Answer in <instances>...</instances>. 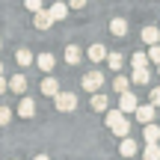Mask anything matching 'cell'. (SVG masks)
<instances>
[{"mask_svg":"<svg viewBox=\"0 0 160 160\" xmlns=\"http://www.w3.org/2000/svg\"><path fill=\"white\" fill-rule=\"evenodd\" d=\"M51 24H53V18H51V12H48V9H39V12H36V27H39V30H48Z\"/></svg>","mask_w":160,"mask_h":160,"instance_id":"obj_12","label":"cell"},{"mask_svg":"<svg viewBox=\"0 0 160 160\" xmlns=\"http://www.w3.org/2000/svg\"><path fill=\"white\" fill-rule=\"evenodd\" d=\"M0 77H3V62H0Z\"/></svg>","mask_w":160,"mask_h":160,"instance_id":"obj_32","label":"cell"},{"mask_svg":"<svg viewBox=\"0 0 160 160\" xmlns=\"http://www.w3.org/2000/svg\"><path fill=\"white\" fill-rule=\"evenodd\" d=\"M48 12H51L53 21H62V18L68 15V3H51V9H48Z\"/></svg>","mask_w":160,"mask_h":160,"instance_id":"obj_13","label":"cell"},{"mask_svg":"<svg viewBox=\"0 0 160 160\" xmlns=\"http://www.w3.org/2000/svg\"><path fill=\"white\" fill-rule=\"evenodd\" d=\"M15 59H18V65H24V68H27V65H30V62H33V53H30V51H27V48H21V51H18V53H15Z\"/></svg>","mask_w":160,"mask_h":160,"instance_id":"obj_22","label":"cell"},{"mask_svg":"<svg viewBox=\"0 0 160 160\" xmlns=\"http://www.w3.org/2000/svg\"><path fill=\"white\" fill-rule=\"evenodd\" d=\"M107 65H110L113 71H119V68H122V53H110V57H107Z\"/></svg>","mask_w":160,"mask_h":160,"instance_id":"obj_24","label":"cell"},{"mask_svg":"<svg viewBox=\"0 0 160 160\" xmlns=\"http://www.w3.org/2000/svg\"><path fill=\"white\" fill-rule=\"evenodd\" d=\"M145 128V142H157L160 139V125H142Z\"/></svg>","mask_w":160,"mask_h":160,"instance_id":"obj_21","label":"cell"},{"mask_svg":"<svg viewBox=\"0 0 160 160\" xmlns=\"http://www.w3.org/2000/svg\"><path fill=\"white\" fill-rule=\"evenodd\" d=\"M157 68H160V65H157Z\"/></svg>","mask_w":160,"mask_h":160,"instance_id":"obj_34","label":"cell"},{"mask_svg":"<svg viewBox=\"0 0 160 160\" xmlns=\"http://www.w3.org/2000/svg\"><path fill=\"white\" fill-rule=\"evenodd\" d=\"M80 59H83V53H80V48H77V45H68V48H65V62L77 65Z\"/></svg>","mask_w":160,"mask_h":160,"instance_id":"obj_17","label":"cell"},{"mask_svg":"<svg viewBox=\"0 0 160 160\" xmlns=\"http://www.w3.org/2000/svg\"><path fill=\"white\" fill-rule=\"evenodd\" d=\"M131 62H133V68H145V65H148V57H145L142 51H137V53H133V59H131Z\"/></svg>","mask_w":160,"mask_h":160,"instance_id":"obj_23","label":"cell"},{"mask_svg":"<svg viewBox=\"0 0 160 160\" xmlns=\"http://www.w3.org/2000/svg\"><path fill=\"white\" fill-rule=\"evenodd\" d=\"M24 6H27L30 12H39L42 9V0H24Z\"/></svg>","mask_w":160,"mask_h":160,"instance_id":"obj_27","label":"cell"},{"mask_svg":"<svg viewBox=\"0 0 160 160\" xmlns=\"http://www.w3.org/2000/svg\"><path fill=\"white\" fill-rule=\"evenodd\" d=\"M0 45H3V42H0Z\"/></svg>","mask_w":160,"mask_h":160,"instance_id":"obj_33","label":"cell"},{"mask_svg":"<svg viewBox=\"0 0 160 160\" xmlns=\"http://www.w3.org/2000/svg\"><path fill=\"white\" fill-rule=\"evenodd\" d=\"M36 62H39L42 71H51L53 65H57V59H53V53H39V59H36Z\"/></svg>","mask_w":160,"mask_h":160,"instance_id":"obj_18","label":"cell"},{"mask_svg":"<svg viewBox=\"0 0 160 160\" xmlns=\"http://www.w3.org/2000/svg\"><path fill=\"white\" fill-rule=\"evenodd\" d=\"M53 101H57L59 113H71V110H77V95H74V92H59Z\"/></svg>","mask_w":160,"mask_h":160,"instance_id":"obj_2","label":"cell"},{"mask_svg":"<svg viewBox=\"0 0 160 160\" xmlns=\"http://www.w3.org/2000/svg\"><path fill=\"white\" fill-rule=\"evenodd\" d=\"M137 107H139V101H137L133 92H122L119 95V110L122 113H137Z\"/></svg>","mask_w":160,"mask_h":160,"instance_id":"obj_3","label":"cell"},{"mask_svg":"<svg viewBox=\"0 0 160 160\" xmlns=\"http://www.w3.org/2000/svg\"><path fill=\"white\" fill-rule=\"evenodd\" d=\"M12 122V110L9 107H0V125H9Z\"/></svg>","mask_w":160,"mask_h":160,"instance_id":"obj_25","label":"cell"},{"mask_svg":"<svg viewBox=\"0 0 160 160\" xmlns=\"http://www.w3.org/2000/svg\"><path fill=\"white\" fill-rule=\"evenodd\" d=\"M107 57H110V53H107L104 45H92L89 48V59H92V62H101V59H107Z\"/></svg>","mask_w":160,"mask_h":160,"instance_id":"obj_16","label":"cell"},{"mask_svg":"<svg viewBox=\"0 0 160 160\" xmlns=\"http://www.w3.org/2000/svg\"><path fill=\"white\" fill-rule=\"evenodd\" d=\"M142 42L145 45H160V27H142Z\"/></svg>","mask_w":160,"mask_h":160,"instance_id":"obj_11","label":"cell"},{"mask_svg":"<svg viewBox=\"0 0 160 160\" xmlns=\"http://www.w3.org/2000/svg\"><path fill=\"white\" fill-rule=\"evenodd\" d=\"M9 89L18 92V95H24V92H27V77H24V74H15V77L9 80Z\"/></svg>","mask_w":160,"mask_h":160,"instance_id":"obj_15","label":"cell"},{"mask_svg":"<svg viewBox=\"0 0 160 160\" xmlns=\"http://www.w3.org/2000/svg\"><path fill=\"white\" fill-rule=\"evenodd\" d=\"M18 116H24V119H33V116H36V104H33V98H27V95L21 98V104H18Z\"/></svg>","mask_w":160,"mask_h":160,"instance_id":"obj_6","label":"cell"},{"mask_svg":"<svg viewBox=\"0 0 160 160\" xmlns=\"http://www.w3.org/2000/svg\"><path fill=\"white\" fill-rule=\"evenodd\" d=\"M137 119L142 122V125H151V122H154V104H139L137 107Z\"/></svg>","mask_w":160,"mask_h":160,"instance_id":"obj_5","label":"cell"},{"mask_svg":"<svg viewBox=\"0 0 160 160\" xmlns=\"http://www.w3.org/2000/svg\"><path fill=\"white\" fill-rule=\"evenodd\" d=\"M101 86H104V74L101 71H89V74L83 77V89L86 92H98Z\"/></svg>","mask_w":160,"mask_h":160,"instance_id":"obj_4","label":"cell"},{"mask_svg":"<svg viewBox=\"0 0 160 160\" xmlns=\"http://www.w3.org/2000/svg\"><path fill=\"white\" fill-rule=\"evenodd\" d=\"M110 33L113 36H128V21L125 18H113L110 21Z\"/></svg>","mask_w":160,"mask_h":160,"instance_id":"obj_14","label":"cell"},{"mask_svg":"<svg viewBox=\"0 0 160 160\" xmlns=\"http://www.w3.org/2000/svg\"><path fill=\"white\" fill-rule=\"evenodd\" d=\"M142 157H145V160H160V145H157V142H145Z\"/></svg>","mask_w":160,"mask_h":160,"instance_id":"obj_19","label":"cell"},{"mask_svg":"<svg viewBox=\"0 0 160 160\" xmlns=\"http://www.w3.org/2000/svg\"><path fill=\"white\" fill-rule=\"evenodd\" d=\"M151 104L160 107V86H157V89H151Z\"/></svg>","mask_w":160,"mask_h":160,"instance_id":"obj_28","label":"cell"},{"mask_svg":"<svg viewBox=\"0 0 160 160\" xmlns=\"http://www.w3.org/2000/svg\"><path fill=\"white\" fill-rule=\"evenodd\" d=\"M3 89H9V80H3V77H0V92H3Z\"/></svg>","mask_w":160,"mask_h":160,"instance_id":"obj_30","label":"cell"},{"mask_svg":"<svg viewBox=\"0 0 160 160\" xmlns=\"http://www.w3.org/2000/svg\"><path fill=\"white\" fill-rule=\"evenodd\" d=\"M89 107L95 110V113H107V95H101V92H92Z\"/></svg>","mask_w":160,"mask_h":160,"instance_id":"obj_8","label":"cell"},{"mask_svg":"<svg viewBox=\"0 0 160 160\" xmlns=\"http://www.w3.org/2000/svg\"><path fill=\"white\" fill-rule=\"evenodd\" d=\"M42 95H48V98H57V95H59L57 77H45V80H42Z\"/></svg>","mask_w":160,"mask_h":160,"instance_id":"obj_7","label":"cell"},{"mask_svg":"<svg viewBox=\"0 0 160 160\" xmlns=\"http://www.w3.org/2000/svg\"><path fill=\"white\" fill-rule=\"evenodd\" d=\"M148 59L160 65V45H151V51H148Z\"/></svg>","mask_w":160,"mask_h":160,"instance_id":"obj_26","label":"cell"},{"mask_svg":"<svg viewBox=\"0 0 160 160\" xmlns=\"http://www.w3.org/2000/svg\"><path fill=\"white\" fill-rule=\"evenodd\" d=\"M113 89L119 92V95H122V92H128V89H131V77H125V74H119V77L113 80Z\"/></svg>","mask_w":160,"mask_h":160,"instance_id":"obj_20","label":"cell"},{"mask_svg":"<svg viewBox=\"0 0 160 160\" xmlns=\"http://www.w3.org/2000/svg\"><path fill=\"white\" fill-rule=\"evenodd\" d=\"M68 6H71V9H83L86 0H68Z\"/></svg>","mask_w":160,"mask_h":160,"instance_id":"obj_29","label":"cell"},{"mask_svg":"<svg viewBox=\"0 0 160 160\" xmlns=\"http://www.w3.org/2000/svg\"><path fill=\"white\" fill-rule=\"evenodd\" d=\"M151 80V71H148V65L145 68H133V74H131V83H137V86H145Z\"/></svg>","mask_w":160,"mask_h":160,"instance_id":"obj_10","label":"cell"},{"mask_svg":"<svg viewBox=\"0 0 160 160\" xmlns=\"http://www.w3.org/2000/svg\"><path fill=\"white\" fill-rule=\"evenodd\" d=\"M119 151H122V157H133L139 151V145H137V139L125 137V139H122V145H119Z\"/></svg>","mask_w":160,"mask_h":160,"instance_id":"obj_9","label":"cell"},{"mask_svg":"<svg viewBox=\"0 0 160 160\" xmlns=\"http://www.w3.org/2000/svg\"><path fill=\"white\" fill-rule=\"evenodd\" d=\"M107 128L116 133V137L125 139L128 131H131V122L125 119V113H122V110H110V113H107Z\"/></svg>","mask_w":160,"mask_h":160,"instance_id":"obj_1","label":"cell"},{"mask_svg":"<svg viewBox=\"0 0 160 160\" xmlns=\"http://www.w3.org/2000/svg\"><path fill=\"white\" fill-rule=\"evenodd\" d=\"M36 160H51V157H48V154H39V157H36Z\"/></svg>","mask_w":160,"mask_h":160,"instance_id":"obj_31","label":"cell"}]
</instances>
